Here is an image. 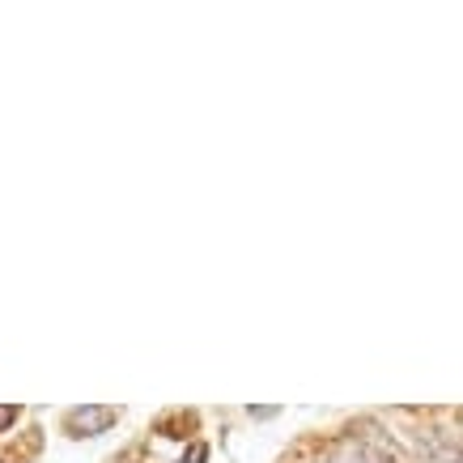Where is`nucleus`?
<instances>
[{"label": "nucleus", "mask_w": 463, "mask_h": 463, "mask_svg": "<svg viewBox=\"0 0 463 463\" xmlns=\"http://www.w3.org/2000/svg\"><path fill=\"white\" fill-rule=\"evenodd\" d=\"M204 455H209V450H204V447H192V455H187V459H183V463H204Z\"/></svg>", "instance_id": "7ed1b4c3"}, {"label": "nucleus", "mask_w": 463, "mask_h": 463, "mask_svg": "<svg viewBox=\"0 0 463 463\" xmlns=\"http://www.w3.org/2000/svg\"><path fill=\"white\" fill-rule=\"evenodd\" d=\"M17 421V408H0V430H5V425H14Z\"/></svg>", "instance_id": "f03ea898"}, {"label": "nucleus", "mask_w": 463, "mask_h": 463, "mask_svg": "<svg viewBox=\"0 0 463 463\" xmlns=\"http://www.w3.org/2000/svg\"><path fill=\"white\" fill-rule=\"evenodd\" d=\"M115 417H119V412H115V408H72L69 412V434L72 438H94V434H102V430H111V421Z\"/></svg>", "instance_id": "f257e3e1"}]
</instances>
